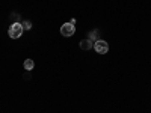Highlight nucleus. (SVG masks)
Returning a JSON list of instances; mask_svg holds the SVG:
<instances>
[{"instance_id": "20e7f679", "label": "nucleus", "mask_w": 151, "mask_h": 113, "mask_svg": "<svg viewBox=\"0 0 151 113\" xmlns=\"http://www.w3.org/2000/svg\"><path fill=\"white\" fill-rule=\"evenodd\" d=\"M80 47H82V50H89L91 47H94V44H92L89 39H83V41L80 42Z\"/></svg>"}, {"instance_id": "39448f33", "label": "nucleus", "mask_w": 151, "mask_h": 113, "mask_svg": "<svg viewBox=\"0 0 151 113\" xmlns=\"http://www.w3.org/2000/svg\"><path fill=\"white\" fill-rule=\"evenodd\" d=\"M33 67H35V64H33V60H32V59L24 60V68H26L27 71H32V69H33Z\"/></svg>"}, {"instance_id": "f03ea898", "label": "nucleus", "mask_w": 151, "mask_h": 113, "mask_svg": "<svg viewBox=\"0 0 151 113\" xmlns=\"http://www.w3.org/2000/svg\"><path fill=\"white\" fill-rule=\"evenodd\" d=\"M94 48H95V51L98 54H106L109 51V44L103 39H98V41L94 42Z\"/></svg>"}, {"instance_id": "423d86ee", "label": "nucleus", "mask_w": 151, "mask_h": 113, "mask_svg": "<svg viewBox=\"0 0 151 113\" xmlns=\"http://www.w3.org/2000/svg\"><path fill=\"white\" fill-rule=\"evenodd\" d=\"M21 26H23V29H30V27H32V24H30V21H24Z\"/></svg>"}, {"instance_id": "7ed1b4c3", "label": "nucleus", "mask_w": 151, "mask_h": 113, "mask_svg": "<svg viewBox=\"0 0 151 113\" xmlns=\"http://www.w3.org/2000/svg\"><path fill=\"white\" fill-rule=\"evenodd\" d=\"M76 32V26L71 23H65V24H62V27H60V33L64 35V36H73Z\"/></svg>"}, {"instance_id": "f257e3e1", "label": "nucleus", "mask_w": 151, "mask_h": 113, "mask_svg": "<svg viewBox=\"0 0 151 113\" xmlns=\"http://www.w3.org/2000/svg\"><path fill=\"white\" fill-rule=\"evenodd\" d=\"M23 26L20 23H14V24H11L9 26V30H8V33H9V36L12 38V39H18V38L23 35Z\"/></svg>"}]
</instances>
